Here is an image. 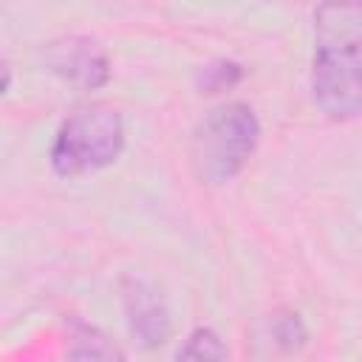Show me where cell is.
<instances>
[{"instance_id": "52a82bcc", "label": "cell", "mask_w": 362, "mask_h": 362, "mask_svg": "<svg viewBox=\"0 0 362 362\" xmlns=\"http://www.w3.org/2000/svg\"><path fill=\"white\" fill-rule=\"evenodd\" d=\"M269 334L283 351H300L308 339V331L297 311H277L269 320Z\"/></svg>"}, {"instance_id": "30bf717a", "label": "cell", "mask_w": 362, "mask_h": 362, "mask_svg": "<svg viewBox=\"0 0 362 362\" xmlns=\"http://www.w3.org/2000/svg\"><path fill=\"white\" fill-rule=\"evenodd\" d=\"M359 3H362V0H359Z\"/></svg>"}, {"instance_id": "6da1fadb", "label": "cell", "mask_w": 362, "mask_h": 362, "mask_svg": "<svg viewBox=\"0 0 362 362\" xmlns=\"http://www.w3.org/2000/svg\"><path fill=\"white\" fill-rule=\"evenodd\" d=\"M311 102L331 122L362 116V3L325 0L314 11Z\"/></svg>"}, {"instance_id": "ba28073f", "label": "cell", "mask_w": 362, "mask_h": 362, "mask_svg": "<svg viewBox=\"0 0 362 362\" xmlns=\"http://www.w3.org/2000/svg\"><path fill=\"white\" fill-rule=\"evenodd\" d=\"M243 76V68L232 59H215V62H206L201 71H198V90L201 93H221L226 88H235Z\"/></svg>"}, {"instance_id": "5b68a950", "label": "cell", "mask_w": 362, "mask_h": 362, "mask_svg": "<svg viewBox=\"0 0 362 362\" xmlns=\"http://www.w3.org/2000/svg\"><path fill=\"white\" fill-rule=\"evenodd\" d=\"M122 305H124V320L133 334V339L144 348H158L170 339L173 334V320L158 297V291L139 277H124L122 283Z\"/></svg>"}, {"instance_id": "3957f363", "label": "cell", "mask_w": 362, "mask_h": 362, "mask_svg": "<svg viewBox=\"0 0 362 362\" xmlns=\"http://www.w3.org/2000/svg\"><path fill=\"white\" fill-rule=\"evenodd\" d=\"M124 150V119L110 105L74 110L57 130L48 161L59 178H82L110 167Z\"/></svg>"}, {"instance_id": "8992f818", "label": "cell", "mask_w": 362, "mask_h": 362, "mask_svg": "<svg viewBox=\"0 0 362 362\" xmlns=\"http://www.w3.org/2000/svg\"><path fill=\"white\" fill-rule=\"evenodd\" d=\"M68 356H82V359H122L124 354L99 328L76 320L71 325V348H68Z\"/></svg>"}, {"instance_id": "9c48e42d", "label": "cell", "mask_w": 362, "mask_h": 362, "mask_svg": "<svg viewBox=\"0 0 362 362\" xmlns=\"http://www.w3.org/2000/svg\"><path fill=\"white\" fill-rule=\"evenodd\" d=\"M178 356L181 359H226L229 348L212 328H195L187 337V342L178 348Z\"/></svg>"}, {"instance_id": "277c9868", "label": "cell", "mask_w": 362, "mask_h": 362, "mask_svg": "<svg viewBox=\"0 0 362 362\" xmlns=\"http://www.w3.org/2000/svg\"><path fill=\"white\" fill-rule=\"evenodd\" d=\"M45 65L59 79L85 90L105 88L110 82V59L90 37H62L45 45Z\"/></svg>"}, {"instance_id": "7a4b0ae2", "label": "cell", "mask_w": 362, "mask_h": 362, "mask_svg": "<svg viewBox=\"0 0 362 362\" xmlns=\"http://www.w3.org/2000/svg\"><path fill=\"white\" fill-rule=\"evenodd\" d=\"M260 144V119L246 102L212 107L192 130L189 161L204 184H229Z\"/></svg>"}]
</instances>
